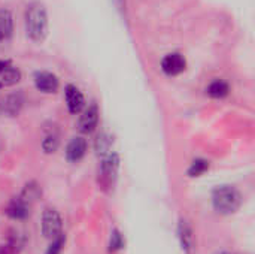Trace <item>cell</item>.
<instances>
[{"label": "cell", "instance_id": "cell-1", "mask_svg": "<svg viewBox=\"0 0 255 254\" xmlns=\"http://www.w3.org/2000/svg\"><path fill=\"white\" fill-rule=\"evenodd\" d=\"M25 31H27V36L34 42H40L45 39L46 31H48V16H46L45 6L42 3L33 1L27 6Z\"/></svg>", "mask_w": 255, "mask_h": 254}, {"label": "cell", "instance_id": "cell-2", "mask_svg": "<svg viewBox=\"0 0 255 254\" xmlns=\"http://www.w3.org/2000/svg\"><path fill=\"white\" fill-rule=\"evenodd\" d=\"M242 205V195L233 186H220L212 192V207L221 216L235 214Z\"/></svg>", "mask_w": 255, "mask_h": 254}, {"label": "cell", "instance_id": "cell-3", "mask_svg": "<svg viewBox=\"0 0 255 254\" xmlns=\"http://www.w3.org/2000/svg\"><path fill=\"white\" fill-rule=\"evenodd\" d=\"M118 171H120V156L117 153L105 156L97 172V183L103 192L109 193L114 190L118 178Z\"/></svg>", "mask_w": 255, "mask_h": 254}, {"label": "cell", "instance_id": "cell-4", "mask_svg": "<svg viewBox=\"0 0 255 254\" xmlns=\"http://www.w3.org/2000/svg\"><path fill=\"white\" fill-rule=\"evenodd\" d=\"M42 234L49 241L63 234V220L55 208H45L42 213Z\"/></svg>", "mask_w": 255, "mask_h": 254}, {"label": "cell", "instance_id": "cell-5", "mask_svg": "<svg viewBox=\"0 0 255 254\" xmlns=\"http://www.w3.org/2000/svg\"><path fill=\"white\" fill-rule=\"evenodd\" d=\"M4 214L16 222L25 220L30 216V204H27L21 196L12 198L4 208Z\"/></svg>", "mask_w": 255, "mask_h": 254}, {"label": "cell", "instance_id": "cell-6", "mask_svg": "<svg viewBox=\"0 0 255 254\" xmlns=\"http://www.w3.org/2000/svg\"><path fill=\"white\" fill-rule=\"evenodd\" d=\"M185 66H187L185 58L178 52L167 54L161 61V69L169 76H176V75L182 73L185 70Z\"/></svg>", "mask_w": 255, "mask_h": 254}, {"label": "cell", "instance_id": "cell-7", "mask_svg": "<svg viewBox=\"0 0 255 254\" xmlns=\"http://www.w3.org/2000/svg\"><path fill=\"white\" fill-rule=\"evenodd\" d=\"M87 141L82 136L72 138V141L66 147V159L70 163H78L87 154Z\"/></svg>", "mask_w": 255, "mask_h": 254}, {"label": "cell", "instance_id": "cell-8", "mask_svg": "<svg viewBox=\"0 0 255 254\" xmlns=\"http://www.w3.org/2000/svg\"><path fill=\"white\" fill-rule=\"evenodd\" d=\"M64 96H66V103H67V109H69L70 114L76 115L84 109L85 100H84V96H82V93L79 91L78 87L69 84L66 87V90H64Z\"/></svg>", "mask_w": 255, "mask_h": 254}, {"label": "cell", "instance_id": "cell-9", "mask_svg": "<svg viewBox=\"0 0 255 254\" xmlns=\"http://www.w3.org/2000/svg\"><path fill=\"white\" fill-rule=\"evenodd\" d=\"M99 124V108L96 103H91L79 117V130L82 133H91Z\"/></svg>", "mask_w": 255, "mask_h": 254}, {"label": "cell", "instance_id": "cell-10", "mask_svg": "<svg viewBox=\"0 0 255 254\" xmlns=\"http://www.w3.org/2000/svg\"><path fill=\"white\" fill-rule=\"evenodd\" d=\"M178 238H179V243H181V249L182 252L187 254H193L196 250V241H194V234H193V229L191 226L181 220L179 222V226H178Z\"/></svg>", "mask_w": 255, "mask_h": 254}, {"label": "cell", "instance_id": "cell-11", "mask_svg": "<svg viewBox=\"0 0 255 254\" xmlns=\"http://www.w3.org/2000/svg\"><path fill=\"white\" fill-rule=\"evenodd\" d=\"M34 85L39 91L51 94L58 90V79L55 75H52L49 72H36Z\"/></svg>", "mask_w": 255, "mask_h": 254}, {"label": "cell", "instance_id": "cell-12", "mask_svg": "<svg viewBox=\"0 0 255 254\" xmlns=\"http://www.w3.org/2000/svg\"><path fill=\"white\" fill-rule=\"evenodd\" d=\"M24 244H25L24 235L18 231H12L7 235L4 244L0 246V254H18L22 250Z\"/></svg>", "mask_w": 255, "mask_h": 254}, {"label": "cell", "instance_id": "cell-13", "mask_svg": "<svg viewBox=\"0 0 255 254\" xmlns=\"http://www.w3.org/2000/svg\"><path fill=\"white\" fill-rule=\"evenodd\" d=\"M229 91H230V87H229V84H227L226 81H223V79H215V81H212V82L208 85V88H206V93H208L211 97H214V99H223V97H226V96L229 94Z\"/></svg>", "mask_w": 255, "mask_h": 254}, {"label": "cell", "instance_id": "cell-14", "mask_svg": "<svg viewBox=\"0 0 255 254\" xmlns=\"http://www.w3.org/2000/svg\"><path fill=\"white\" fill-rule=\"evenodd\" d=\"M13 22L7 9H0V40H6L12 34Z\"/></svg>", "mask_w": 255, "mask_h": 254}, {"label": "cell", "instance_id": "cell-15", "mask_svg": "<svg viewBox=\"0 0 255 254\" xmlns=\"http://www.w3.org/2000/svg\"><path fill=\"white\" fill-rule=\"evenodd\" d=\"M19 79H21L19 70L16 67H12L10 64L3 72H0V85H1V88L3 87H9V85H13Z\"/></svg>", "mask_w": 255, "mask_h": 254}, {"label": "cell", "instance_id": "cell-16", "mask_svg": "<svg viewBox=\"0 0 255 254\" xmlns=\"http://www.w3.org/2000/svg\"><path fill=\"white\" fill-rule=\"evenodd\" d=\"M40 187H39V184L37 183H34V181H30V183H27L25 186H24V189H22V192H21V198L27 202V204H33L34 201H37L39 199V196H40Z\"/></svg>", "mask_w": 255, "mask_h": 254}, {"label": "cell", "instance_id": "cell-17", "mask_svg": "<svg viewBox=\"0 0 255 254\" xmlns=\"http://www.w3.org/2000/svg\"><path fill=\"white\" fill-rule=\"evenodd\" d=\"M208 169H209V162H208V160H205V159H196V160L190 165L187 174H188V177L196 178V177L203 175Z\"/></svg>", "mask_w": 255, "mask_h": 254}, {"label": "cell", "instance_id": "cell-18", "mask_svg": "<svg viewBox=\"0 0 255 254\" xmlns=\"http://www.w3.org/2000/svg\"><path fill=\"white\" fill-rule=\"evenodd\" d=\"M124 246H126V241H124V237H123V234L118 231V229H114L112 232H111V238H109V253H117V252H120V250H123L124 249Z\"/></svg>", "mask_w": 255, "mask_h": 254}, {"label": "cell", "instance_id": "cell-19", "mask_svg": "<svg viewBox=\"0 0 255 254\" xmlns=\"http://www.w3.org/2000/svg\"><path fill=\"white\" fill-rule=\"evenodd\" d=\"M21 103L22 102H21V99L18 96H9L4 100V103L0 105V108H1V111H4L9 115H15V114H18V111L21 108Z\"/></svg>", "mask_w": 255, "mask_h": 254}, {"label": "cell", "instance_id": "cell-20", "mask_svg": "<svg viewBox=\"0 0 255 254\" xmlns=\"http://www.w3.org/2000/svg\"><path fill=\"white\" fill-rule=\"evenodd\" d=\"M58 145H60V138H58V135H55V133L46 135L45 139L42 141V150H43V153H46V154L55 153L57 148H58Z\"/></svg>", "mask_w": 255, "mask_h": 254}, {"label": "cell", "instance_id": "cell-21", "mask_svg": "<svg viewBox=\"0 0 255 254\" xmlns=\"http://www.w3.org/2000/svg\"><path fill=\"white\" fill-rule=\"evenodd\" d=\"M111 144H112V141H111V138H109L106 133L99 135V138H97V141H96V151H97V154L105 156V154L109 151Z\"/></svg>", "mask_w": 255, "mask_h": 254}, {"label": "cell", "instance_id": "cell-22", "mask_svg": "<svg viewBox=\"0 0 255 254\" xmlns=\"http://www.w3.org/2000/svg\"><path fill=\"white\" fill-rule=\"evenodd\" d=\"M64 243H66V237H64V234H61L60 237H57L55 240L51 241V244H49L45 254H60L63 247H64Z\"/></svg>", "mask_w": 255, "mask_h": 254}, {"label": "cell", "instance_id": "cell-23", "mask_svg": "<svg viewBox=\"0 0 255 254\" xmlns=\"http://www.w3.org/2000/svg\"><path fill=\"white\" fill-rule=\"evenodd\" d=\"M9 64H10L9 61H6V60H0V72H3Z\"/></svg>", "mask_w": 255, "mask_h": 254}, {"label": "cell", "instance_id": "cell-24", "mask_svg": "<svg viewBox=\"0 0 255 254\" xmlns=\"http://www.w3.org/2000/svg\"><path fill=\"white\" fill-rule=\"evenodd\" d=\"M217 254H235V253H230V252H218Z\"/></svg>", "mask_w": 255, "mask_h": 254}, {"label": "cell", "instance_id": "cell-25", "mask_svg": "<svg viewBox=\"0 0 255 254\" xmlns=\"http://www.w3.org/2000/svg\"><path fill=\"white\" fill-rule=\"evenodd\" d=\"M235 254H238V253H235Z\"/></svg>", "mask_w": 255, "mask_h": 254}]
</instances>
